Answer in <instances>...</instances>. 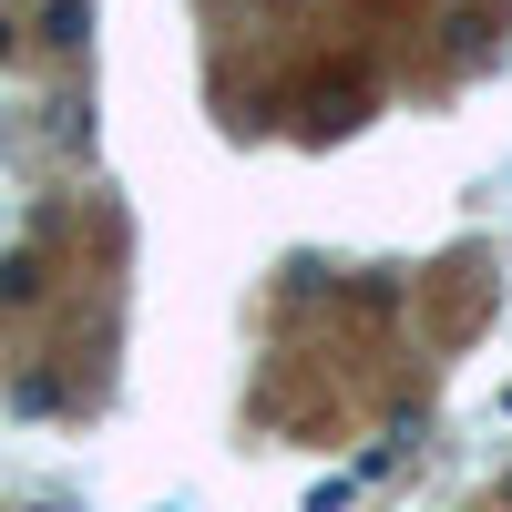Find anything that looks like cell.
Instances as JSON below:
<instances>
[{
  "label": "cell",
  "mask_w": 512,
  "mask_h": 512,
  "mask_svg": "<svg viewBox=\"0 0 512 512\" xmlns=\"http://www.w3.org/2000/svg\"><path fill=\"white\" fill-rule=\"evenodd\" d=\"M41 41H52V52H82V41H93V0H41Z\"/></svg>",
  "instance_id": "cell-1"
},
{
  "label": "cell",
  "mask_w": 512,
  "mask_h": 512,
  "mask_svg": "<svg viewBox=\"0 0 512 512\" xmlns=\"http://www.w3.org/2000/svg\"><path fill=\"white\" fill-rule=\"evenodd\" d=\"M0 297H11V308L41 297V256H0Z\"/></svg>",
  "instance_id": "cell-2"
},
{
  "label": "cell",
  "mask_w": 512,
  "mask_h": 512,
  "mask_svg": "<svg viewBox=\"0 0 512 512\" xmlns=\"http://www.w3.org/2000/svg\"><path fill=\"white\" fill-rule=\"evenodd\" d=\"M11 41H21V31H11V11H0V62H11Z\"/></svg>",
  "instance_id": "cell-3"
},
{
  "label": "cell",
  "mask_w": 512,
  "mask_h": 512,
  "mask_svg": "<svg viewBox=\"0 0 512 512\" xmlns=\"http://www.w3.org/2000/svg\"><path fill=\"white\" fill-rule=\"evenodd\" d=\"M502 512H512V472H502Z\"/></svg>",
  "instance_id": "cell-4"
}]
</instances>
